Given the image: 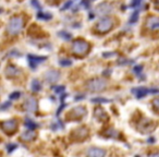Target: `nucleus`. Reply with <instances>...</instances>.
<instances>
[{
	"label": "nucleus",
	"mask_w": 159,
	"mask_h": 157,
	"mask_svg": "<svg viewBox=\"0 0 159 157\" xmlns=\"http://www.w3.org/2000/svg\"><path fill=\"white\" fill-rule=\"evenodd\" d=\"M24 28V19L22 16H14L9 21L7 26V32L10 35H16Z\"/></svg>",
	"instance_id": "nucleus-1"
},
{
	"label": "nucleus",
	"mask_w": 159,
	"mask_h": 157,
	"mask_svg": "<svg viewBox=\"0 0 159 157\" xmlns=\"http://www.w3.org/2000/svg\"><path fill=\"white\" fill-rule=\"evenodd\" d=\"M72 50H73L74 55L83 57L90 50V44L83 39H75L72 45Z\"/></svg>",
	"instance_id": "nucleus-2"
},
{
	"label": "nucleus",
	"mask_w": 159,
	"mask_h": 157,
	"mask_svg": "<svg viewBox=\"0 0 159 157\" xmlns=\"http://www.w3.org/2000/svg\"><path fill=\"white\" fill-rule=\"evenodd\" d=\"M86 86H87V90L90 92H102L107 87V81L105 78H93L87 82Z\"/></svg>",
	"instance_id": "nucleus-3"
},
{
	"label": "nucleus",
	"mask_w": 159,
	"mask_h": 157,
	"mask_svg": "<svg viewBox=\"0 0 159 157\" xmlns=\"http://www.w3.org/2000/svg\"><path fill=\"white\" fill-rule=\"evenodd\" d=\"M113 24H115L113 19L103 18V19H100L98 23L96 24V30H97V32L100 33V34H105V33H108L109 31L112 30Z\"/></svg>",
	"instance_id": "nucleus-4"
},
{
	"label": "nucleus",
	"mask_w": 159,
	"mask_h": 157,
	"mask_svg": "<svg viewBox=\"0 0 159 157\" xmlns=\"http://www.w3.org/2000/svg\"><path fill=\"white\" fill-rule=\"evenodd\" d=\"M156 128V122L152 119H147V118H144L142 119L141 122L138 123L137 129L140 132H143V133H147V132H152L153 130Z\"/></svg>",
	"instance_id": "nucleus-5"
},
{
	"label": "nucleus",
	"mask_w": 159,
	"mask_h": 157,
	"mask_svg": "<svg viewBox=\"0 0 159 157\" xmlns=\"http://www.w3.org/2000/svg\"><path fill=\"white\" fill-rule=\"evenodd\" d=\"M90 134V131L86 127H80L76 128L75 130H73V132L71 133V139L74 141H83L84 139H86Z\"/></svg>",
	"instance_id": "nucleus-6"
},
{
	"label": "nucleus",
	"mask_w": 159,
	"mask_h": 157,
	"mask_svg": "<svg viewBox=\"0 0 159 157\" xmlns=\"http://www.w3.org/2000/svg\"><path fill=\"white\" fill-rule=\"evenodd\" d=\"M86 115V109L83 106H77L73 108L68 115V119L69 120H80Z\"/></svg>",
	"instance_id": "nucleus-7"
},
{
	"label": "nucleus",
	"mask_w": 159,
	"mask_h": 157,
	"mask_svg": "<svg viewBox=\"0 0 159 157\" xmlns=\"http://www.w3.org/2000/svg\"><path fill=\"white\" fill-rule=\"evenodd\" d=\"M0 125H1V129H2L3 131H5V133L8 134V135L13 134L14 132L16 131V129H18V122H16V120H14V119L3 121Z\"/></svg>",
	"instance_id": "nucleus-8"
},
{
	"label": "nucleus",
	"mask_w": 159,
	"mask_h": 157,
	"mask_svg": "<svg viewBox=\"0 0 159 157\" xmlns=\"http://www.w3.org/2000/svg\"><path fill=\"white\" fill-rule=\"evenodd\" d=\"M132 93H133L137 98H142V97H145L147 94H157L158 90H157V88L149 90V88H146V87H137V88H133Z\"/></svg>",
	"instance_id": "nucleus-9"
},
{
	"label": "nucleus",
	"mask_w": 159,
	"mask_h": 157,
	"mask_svg": "<svg viewBox=\"0 0 159 157\" xmlns=\"http://www.w3.org/2000/svg\"><path fill=\"white\" fill-rule=\"evenodd\" d=\"M112 10H113V7H112V5H111V3L103 2V3H100V5L97 6L96 13L98 14V15L104 16V15H107V14L111 13V12H112Z\"/></svg>",
	"instance_id": "nucleus-10"
},
{
	"label": "nucleus",
	"mask_w": 159,
	"mask_h": 157,
	"mask_svg": "<svg viewBox=\"0 0 159 157\" xmlns=\"http://www.w3.org/2000/svg\"><path fill=\"white\" fill-rule=\"evenodd\" d=\"M45 78L49 83H55L60 78V72L57 70H49L45 73Z\"/></svg>",
	"instance_id": "nucleus-11"
},
{
	"label": "nucleus",
	"mask_w": 159,
	"mask_h": 157,
	"mask_svg": "<svg viewBox=\"0 0 159 157\" xmlns=\"http://www.w3.org/2000/svg\"><path fill=\"white\" fill-rule=\"evenodd\" d=\"M23 107L26 111L28 112H33L37 109V100H35L34 97H28L27 100H25V103L23 104Z\"/></svg>",
	"instance_id": "nucleus-12"
},
{
	"label": "nucleus",
	"mask_w": 159,
	"mask_h": 157,
	"mask_svg": "<svg viewBox=\"0 0 159 157\" xmlns=\"http://www.w3.org/2000/svg\"><path fill=\"white\" fill-rule=\"evenodd\" d=\"M28 59V63H30L31 67L34 69L36 66H38L39 63L44 62L47 59V57H40V56H34V55H28L27 57Z\"/></svg>",
	"instance_id": "nucleus-13"
},
{
	"label": "nucleus",
	"mask_w": 159,
	"mask_h": 157,
	"mask_svg": "<svg viewBox=\"0 0 159 157\" xmlns=\"http://www.w3.org/2000/svg\"><path fill=\"white\" fill-rule=\"evenodd\" d=\"M106 156V151L103 148L92 147L87 151V157H105Z\"/></svg>",
	"instance_id": "nucleus-14"
},
{
	"label": "nucleus",
	"mask_w": 159,
	"mask_h": 157,
	"mask_svg": "<svg viewBox=\"0 0 159 157\" xmlns=\"http://www.w3.org/2000/svg\"><path fill=\"white\" fill-rule=\"evenodd\" d=\"M145 25H146V28H149V30H152V31L157 30V28H159L158 18H157V16H149V18H147Z\"/></svg>",
	"instance_id": "nucleus-15"
},
{
	"label": "nucleus",
	"mask_w": 159,
	"mask_h": 157,
	"mask_svg": "<svg viewBox=\"0 0 159 157\" xmlns=\"http://www.w3.org/2000/svg\"><path fill=\"white\" fill-rule=\"evenodd\" d=\"M36 136H37V133L34 131V130H28V131H25L24 133L21 134L20 139L24 142H28V141H33V140H35Z\"/></svg>",
	"instance_id": "nucleus-16"
},
{
	"label": "nucleus",
	"mask_w": 159,
	"mask_h": 157,
	"mask_svg": "<svg viewBox=\"0 0 159 157\" xmlns=\"http://www.w3.org/2000/svg\"><path fill=\"white\" fill-rule=\"evenodd\" d=\"M95 117L100 121L108 120V115H107L106 111H105L102 107H97V108L95 109Z\"/></svg>",
	"instance_id": "nucleus-17"
},
{
	"label": "nucleus",
	"mask_w": 159,
	"mask_h": 157,
	"mask_svg": "<svg viewBox=\"0 0 159 157\" xmlns=\"http://www.w3.org/2000/svg\"><path fill=\"white\" fill-rule=\"evenodd\" d=\"M19 74H20V70L16 67H14V66L10 65L6 68V75L8 78H14V76L19 75Z\"/></svg>",
	"instance_id": "nucleus-18"
},
{
	"label": "nucleus",
	"mask_w": 159,
	"mask_h": 157,
	"mask_svg": "<svg viewBox=\"0 0 159 157\" xmlns=\"http://www.w3.org/2000/svg\"><path fill=\"white\" fill-rule=\"evenodd\" d=\"M42 90V85H40V82L38 80H33L32 82V91L33 92H39Z\"/></svg>",
	"instance_id": "nucleus-19"
},
{
	"label": "nucleus",
	"mask_w": 159,
	"mask_h": 157,
	"mask_svg": "<svg viewBox=\"0 0 159 157\" xmlns=\"http://www.w3.org/2000/svg\"><path fill=\"white\" fill-rule=\"evenodd\" d=\"M24 125H25L26 128H28V130H34L36 127H38V125H37L36 123L34 122V121L31 120V119H28V118H26V119H25V122H24Z\"/></svg>",
	"instance_id": "nucleus-20"
},
{
	"label": "nucleus",
	"mask_w": 159,
	"mask_h": 157,
	"mask_svg": "<svg viewBox=\"0 0 159 157\" xmlns=\"http://www.w3.org/2000/svg\"><path fill=\"white\" fill-rule=\"evenodd\" d=\"M37 18L40 19V20H50L51 14L44 13V12H38V13H37Z\"/></svg>",
	"instance_id": "nucleus-21"
},
{
	"label": "nucleus",
	"mask_w": 159,
	"mask_h": 157,
	"mask_svg": "<svg viewBox=\"0 0 159 157\" xmlns=\"http://www.w3.org/2000/svg\"><path fill=\"white\" fill-rule=\"evenodd\" d=\"M119 134H118V131L117 130H113V129H109L107 130V132L105 133V136H109V138H115V136H118Z\"/></svg>",
	"instance_id": "nucleus-22"
},
{
	"label": "nucleus",
	"mask_w": 159,
	"mask_h": 157,
	"mask_svg": "<svg viewBox=\"0 0 159 157\" xmlns=\"http://www.w3.org/2000/svg\"><path fill=\"white\" fill-rule=\"evenodd\" d=\"M93 103H110V100H107V98H102V97H98V98H93L92 100Z\"/></svg>",
	"instance_id": "nucleus-23"
},
{
	"label": "nucleus",
	"mask_w": 159,
	"mask_h": 157,
	"mask_svg": "<svg viewBox=\"0 0 159 157\" xmlns=\"http://www.w3.org/2000/svg\"><path fill=\"white\" fill-rule=\"evenodd\" d=\"M58 35H59L61 38L65 39V40H69V39H71V35H70L69 33H67V32H59V33H58Z\"/></svg>",
	"instance_id": "nucleus-24"
},
{
	"label": "nucleus",
	"mask_w": 159,
	"mask_h": 157,
	"mask_svg": "<svg viewBox=\"0 0 159 157\" xmlns=\"http://www.w3.org/2000/svg\"><path fill=\"white\" fill-rule=\"evenodd\" d=\"M59 63H60V66H62V67H69V66L72 65V61L69 60V59H61Z\"/></svg>",
	"instance_id": "nucleus-25"
},
{
	"label": "nucleus",
	"mask_w": 159,
	"mask_h": 157,
	"mask_svg": "<svg viewBox=\"0 0 159 157\" xmlns=\"http://www.w3.org/2000/svg\"><path fill=\"white\" fill-rule=\"evenodd\" d=\"M31 3H32V5L34 6V7L36 8L38 11H40V10H42V6L39 5L38 0H31Z\"/></svg>",
	"instance_id": "nucleus-26"
},
{
	"label": "nucleus",
	"mask_w": 159,
	"mask_h": 157,
	"mask_svg": "<svg viewBox=\"0 0 159 157\" xmlns=\"http://www.w3.org/2000/svg\"><path fill=\"white\" fill-rule=\"evenodd\" d=\"M137 19H138V11H135L133 14H132L131 20H130V22H131V23H135V22L137 21Z\"/></svg>",
	"instance_id": "nucleus-27"
},
{
	"label": "nucleus",
	"mask_w": 159,
	"mask_h": 157,
	"mask_svg": "<svg viewBox=\"0 0 159 157\" xmlns=\"http://www.w3.org/2000/svg\"><path fill=\"white\" fill-rule=\"evenodd\" d=\"M153 107H154V110L156 111V112H158V107H159L158 98H155V100H153Z\"/></svg>",
	"instance_id": "nucleus-28"
},
{
	"label": "nucleus",
	"mask_w": 159,
	"mask_h": 157,
	"mask_svg": "<svg viewBox=\"0 0 159 157\" xmlns=\"http://www.w3.org/2000/svg\"><path fill=\"white\" fill-rule=\"evenodd\" d=\"M21 96V93L20 92H14L10 95V100H18L19 97Z\"/></svg>",
	"instance_id": "nucleus-29"
},
{
	"label": "nucleus",
	"mask_w": 159,
	"mask_h": 157,
	"mask_svg": "<svg viewBox=\"0 0 159 157\" xmlns=\"http://www.w3.org/2000/svg\"><path fill=\"white\" fill-rule=\"evenodd\" d=\"M53 91H55V93H61L65 91V86H56V87H53Z\"/></svg>",
	"instance_id": "nucleus-30"
},
{
	"label": "nucleus",
	"mask_w": 159,
	"mask_h": 157,
	"mask_svg": "<svg viewBox=\"0 0 159 157\" xmlns=\"http://www.w3.org/2000/svg\"><path fill=\"white\" fill-rule=\"evenodd\" d=\"M7 148H8V152H12V151H14V148H16V145L15 144H8L7 145Z\"/></svg>",
	"instance_id": "nucleus-31"
},
{
	"label": "nucleus",
	"mask_w": 159,
	"mask_h": 157,
	"mask_svg": "<svg viewBox=\"0 0 159 157\" xmlns=\"http://www.w3.org/2000/svg\"><path fill=\"white\" fill-rule=\"evenodd\" d=\"M70 6H72V0H69L68 2H65V6H63L62 9H61V10H67V9H69Z\"/></svg>",
	"instance_id": "nucleus-32"
},
{
	"label": "nucleus",
	"mask_w": 159,
	"mask_h": 157,
	"mask_svg": "<svg viewBox=\"0 0 159 157\" xmlns=\"http://www.w3.org/2000/svg\"><path fill=\"white\" fill-rule=\"evenodd\" d=\"M140 3H141V0H132L131 7L135 8V7H137V6L140 5Z\"/></svg>",
	"instance_id": "nucleus-33"
},
{
	"label": "nucleus",
	"mask_w": 159,
	"mask_h": 157,
	"mask_svg": "<svg viewBox=\"0 0 159 157\" xmlns=\"http://www.w3.org/2000/svg\"><path fill=\"white\" fill-rule=\"evenodd\" d=\"M142 69H143L142 66H136V67L134 68V72H135L136 74H140L142 72Z\"/></svg>",
	"instance_id": "nucleus-34"
},
{
	"label": "nucleus",
	"mask_w": 159,
	"mask_h": 157,
	"mask_svg": "<svg viewBox=\"0 0 159 157\" xmlns=\"http://www.w3.org/2000/svg\"><path fill=\"white\" fill-rule=\"evenodd\" d=\"M9 107H10V103L7 102V103H5V104H3V106L0 107V109H1V110H5V109L9 108Z\"/></svg>",
	"instance_id": "nucleus-35"
},
{
	"label": "nucleus",
	"mask_w": 159,
	"mask_h": 157,
	"mask_svg": "<svg viewBox=\"0 0 159 157\" xmlns=\"http://www.w3.org/2000/svg\"><path fill=\"white\" fill-rule=\"evenodd\" d=\"M82 3L85 6V8H90V2H88V0H83Z\"/></svg>",
	"instance_id": "nucleus-36"
},
{
	"label": "nucleus",
	"mask_w": 159,
	"mask_h": 157,
	"mask_svg": "<svg viewBox=\"0 0 159 157\" xmlns=\"http://www.w3.org/2000/svg\"><path fill=\"white\" fill-rule=\"evenodd\" d=\"M149 157H159V154L158 153H154V154H150Z\"/></svg>",
	"instance_id": "nucleus-37"
},
{
	"label": "nucleus",
	"mask_w": 159,
	"mask_h": 157,
	"mask_svg": "<svg viewBox=\"0 0 159 157\" xmlns=\"http://www.w3.org/2000/svg\"><path fill=\"white\" fill-rule=\"evenodd\" d=\"M110 56H113V53H104V57H110Z\"/></svg>",
	"instance_id": "nucleus-38"
},
{
	"label": "nucleus",
	"mask_w": 159,
	"mask_h": 157,
	"mask_svg": "<svg viewBox=\"0 0 159 157\" xmlns=\"http://www.w3.org/2000/svg\"><path fill=\"white\" fill-rule=\"evenodd\" d=\"M1 12H2V9H1V8H0V13H1Z\"/></svg>",
	"instance_id": "nucleus-39"
}]
</instances>
